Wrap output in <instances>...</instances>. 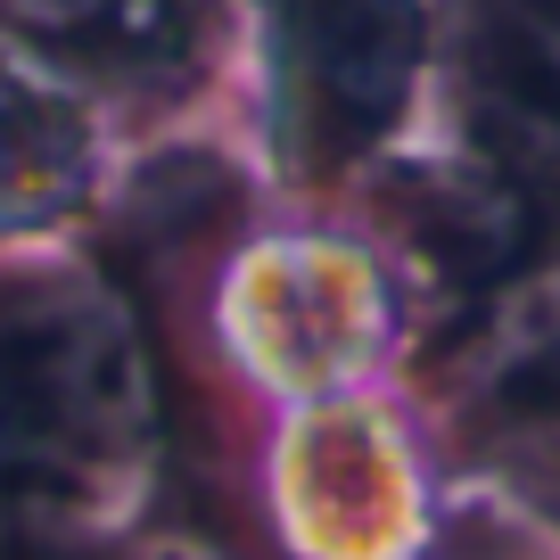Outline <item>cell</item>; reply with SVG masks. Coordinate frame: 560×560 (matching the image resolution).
<instances>
[{"mask_svg": "<svg viewBox=\"0 0 560 560\" xmlns=\"http://www.w3.org/2000/svg\"><path fill=\"white\" fill-rule=\"evenodd\" d=\"M158 371L132 305L50 247L0 256V487L132 527L158 487Z\"/></svg>", "mask_w": 560, "mask_h": 560, "instance_id": "1", "label": "cell"}, {"mask_svg": "<svg viewBox=\"0 0 560 560\" xmlns=\"http://www.w3.org/2000/svg\"><path fill=\"white\" fill-rule=\"evenodd\" d=\"M272 511L305 560H412L429 544L420 462L371 412L298 420V438L272 462Z\"/></svg>", "mask_w": 560, "mask_h": 560, "instance_id": "2", "label": "cell"}, {"mask_svg": "<svg viewBox=\"0 0 560 560\" xmlns=\"http://www.w3.org/2000/svg\"><path fill=\"white\" fill-rule=\"evenodd\" d=\"M272 42L289 67V107L314 149H363L404 100L420 25L412 0H272Z\"/></svg>", "mask_w": 560, "mask_h": 560, "instance_id": "3", "label": "cell"}, {"mask_svg": "<svg viewBox=\"0 0 560 560\" xmlns=\"http://www.w3.org/2000/svg\"><path fill=\"white\" fill-rule=\"evenodd\" d=\"M100 198V116L91 91L0 42V256L50 247Z\"/></svg>", "mask_w": 560, "mask_h": 560, "instance_id": "4", "label": "cell"}, {"mask_svg": "<svg viewBox=\"0 0 560 560\" xmlns=\"http://www.w3.org/2000/svg\"><path fill=\"white\" fill-rule=\"evenodd\" d=\"M454 412L494 454L560 462V280H536L470 338L454 380ZM560 478V470H552Z\"/></svg>", "mask_w": 560, "mask_h": 560, "instance_id": "5", "label": "cell"}, {"mask_svg": "<svg viewBox=\"0 0 560 560\" xmlns=\"http://www.w3.org/2000/svg\"><path fill=\"white\" fill-rule=\"evenodd\" d=\"M470 74L511 158L560 165V0H478Z\"/></svg>", "mask_w": 560, "mask_h": 560, "instance_id": "6", "label": "cell"}, {"mask_svg": "<svg viewBox=\"0 0 560 560\" xmlns=\"http://www.w3.org/2000/svg\"><path fill=\"white\" fill-rule=\"evenodd\" d=\"M0 560H149L132 527L107 520H74V511L25 503L0 487Z\"/></svg>", "mask_w": 560, "mask_h": 560, "instance_id": "7", "label": "cell"}, {"mask_svg": "<svg viewBox=\"0 0 560 560\" xmlns=\"http://www.w3.org/2000/svg\"><path fill=\"white\" fill-rule=\"evenodd\" d=\"M536 503H544V511L560 520V478H536Z\"/></svg>", "mask_w": 560, "mask_h": 560, "instance_id": "8", "label": "cell"}]
</instances>
